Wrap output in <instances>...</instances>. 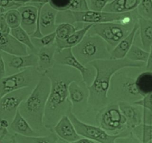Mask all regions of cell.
I'll return each instance as SVG.
<instances>
[{
    "instance_id": "obj_6",
    "label": "cell",
    "mask_w": 152,
    "mask_h": 143,
    "mask_svg": "<svg viewBox=\"0 0 152 143\" xmlns=\"http://www.w3.org/2000/svg\"><path fill=\"white\" fill-rule=\"evenodd\" d=\"M42 74L36 67H29L0 78V97L19 89L27 87L34 88Z\"/></svg>"
},
{
    "instance_id": "obj_34",
    "label": "cell",
    "mask_w": 152,
    "mask_h": 143,
    "mask_svg": "<svg viewBox=\"0 0 152 143\" xmlns=\"http://www.w3.org/2000/svg\"><path fill=\"white\" fill-rule=\"evenodd\" d=\"M72 0H48V3L57 11L69 9Z\"/></svg>"
},
{
    "instance_id": "obj_41",
    "label": "cell",
    "mask_w": 152,
    "mask_h": 143,
    "mask_svg": "<svg viewBox=\"0 0 152 143\" xmlns=\"http://www.w3.org/2000/svg\"><path fill=\"white\" fill-rule=\"evenodd\" d=\"M75 143H97L96 142L93 140L85 138L82 137L77 140L75 141Z\"/></svg>"
},
{
    "instance_id": "obj_21",
    "label": "cell",
    "mask_w": 152,
    "mask_h": 143,
    "mask_svg": "<svg viewBox=\"0 0 152 143\" xmlns=\"http://www.w3.org/2000/svg\"><path fill=\"white\" fill-rule=\"evenodd\" d=\"M9 129L12 132L23 136H43L32 128L27 121L21 115L18 109L10 123Z\"/></svg>"
},
{
    "instance_id": "obj_30",
    "label": "cell",
    "mask_w": 152,
    "mask_h": 143,
    "mask_svg": "<svg viewBox=\"0 0 152 143\" xmlns=\"http://www.w3.org/2000/svg\"><path fill=\"white\" fill-rule=\"evenodd\" d=\"M0 15L4 16L11 29L20 26L21 17L18 9L9 10Z\"/></svg>"
},
{
    "instance_id": "obj_31",
    "label": "cell",
    "mask_w": 152,
    "mask_h": 143,
    "mask_svg": "<svg viewBox=\"0 0 152 143\" xmlns=\"http://www.w3.org/2000/svg\"><path fill=\"white\" fill-rule=\"evenodd\" d=\"M137 9L140 17L152 20V0H140Z\"/></svg>"
},
{
    "instance_id": "obj_19",
    "label": "cell",
    "mask_w": 152,
    "mask_h": 143,
    "mask_svg": "<svg viewBox=\"0 0 152 143\" xmlns=\"http://www.w3.org/2000/svg\"><path fill=\"white\" fill-rule=\"evenodd\" d=\"M138 29L139 25L137 21L129 33L111 50V59H118L126 57L134 44Z\"/></svg>"
},
{
    "instance_id": "obj_11",
    "label": "cell",
    "mask_w": 152,
    "mask_h": 143,
    "mask_svg": "<svg viewBox=\"0 0 152 143\" xmlns=\"http://www.w3.org/2000/svg\"><path fill=\"white\" fill-rule=\"evenodd\" d=\"M55 64L73 68L80 73L83 81L88 86L90 85L95 78L94 68L89 65H85L73 54L72 48H66L56 51L54 55Z\"/></svg>"
},
{
    "instance_id": "obj_33",
    "label": "cell",
    "mask_w": 152,
    "mask_h": 143,
    "mask_svg": "<svg viewBox=\"0 0 152 143\" xmlns=\"http://www.w3.org/2000/svg\"><path fill=\"white\" fill-rule=\"evenodd\" d=\"M113 0H86L89 10L101 11L109 2Z\"/></svg>"
},
{
    "instance_id": "obj_17",
    "label": "cell",
    "mask_w": 152,
    "mask_h": 143,
    "mask_svg": "<svg viewBox=\"0 0 152 143\" xmlns=\"http://www.w3.org/2000/svg\"><path fill=\"white\" fill-rule=\"evenodd\" d=\"M0 38V51L17 56L25 55L29 53L28 47L10 33L1 34Z\"/></svg>"
},
{
    "instance_id": "obj_1",
    "label": "cell",
    "mask_w": 152,
    "mask_h": 143,
    "mask_svg": "<svg viewBox=\"0 0 152 143\" xmlns=\"http://www.w3.org/2000/svg\"><path fill=\"white\" fill-rule=\"evenodd\" d=\"M44 74L49 78L50 89L45 107L43 123L51 130L63 116L72 112L69 88L74 81L82 80L79 72L71 67L55 64Z\"/></svg>"
},
{
    "instance_id": "obj_7",
    "label": "cell",
    "mask_w": 152,
    "mask_h": 143,
    "mask_svg": "<svg viewBox=\"0 0 152 143\" xmlns=\"http://www.w3.org/2000/svg\"><path fill=\"white\" fill-rule=\"evenodd\" d=\"M136 23L125 24L114 22L93 24L87 33L101 37L112 50L129 33Z\"/></svg>"
},
{
    "instance_id": "obj_22",
    "label": "cell",
    "mask_w": 152,
    "mask_h": 143,
    "mask_svg": "<svg viewBox=\"0 0 152 143\" xmlns=\"http://www.w3.org/2000/svg\"><path fill=\"white\" fill-rule=\"evenodd\" d=\"M137 22L138 31L142 48L149 52L152 45V20L140 16Z\"/></svg>"
},
{
    "instance_id": "obj_35",
    "label": "cell",
    "mask_w": 152,
    "mask_h": 143,
    "mask_svg": "<svg viewBox=\"0 0 152 143\" xmlns=\"http://www.w3.org/2000/svg\"><path fill=\"white\" fill-rule=\"evenodd\" d=\"M69 10L73 11H82L89 9L86 0H72Z\"/></svg>"
},
{
    "instance_id": "obj_23",
    "label": "cell",
    "mask_w": 152,
    "mask_h": 143,
    "mask_svg": "<svg viewBox=\"0 0 152 143\" xmlns=\"http://www.w3.org/2000/svg\"><path fill=\"white\" fill-rule=\"evenodd\" d=\"M13 143H63L53 131L48 135L39 136H27L14 133L12 137Z\"/></svg>"
},
{
    "instance_id": "obj_38",
    "label": "cell",
    "mask_w": 152,
    "mask_h": 143,
    "mask_svg": "<svg viewBox=\"0 0 152 143\" xmlns=\"http://www.w3.org/2000/svg\"><path fill=\"white\" fill-rule=\"evenodd\" d=\"M14 2V0H0V13H4L12 8Z\"/></svg>"
},
{
    "instance_id": "obj_3",
    "label": "cell",
    "mask_w": 152,
    "mask_h": 143,
    "mask_svg": "<svg viewBox=\"0 0 152 143\" xmlns=\"http://www.w3.org/2000/svg\"><path fill=\"white\" fill-rule=\"evenodd\" d=\"M49 78L43 74L28 97L20 105L19 111L32 128L41 136L50 134L52 130L44 126L43 118L50 89Z\"/></svg>"
},
{
    "instance_id": "obj_27",
    "label": "cell",
    "mask_w": 152,
    "mask_h": 143,
    "mask_svg": "<svg viewBox=\"0 0 152 143\" xmlns=\"http://www.w3.org/2000/svg\"><path fill=\"white\" fill-rule=\"evenodd\" d=\"M129 11L128 0H113L108 3L102 11L118 13L129 12Z\"/></svg>"
},
{
    "instance_id": "obj_16",
    "label": "cell",
    "mask_w": 152,
    "mask_h": 143,
    "mask_svg": "<svg viewBox=\"0 0 152 143\" xmlns=\"http://www.w3.org/2000/svg\"><path fill=\"white\" fill-rule=\"evenodd\" d=\"M57 11L48 3L44 4L40 9L39 27L43 35L55 32L57 25L56 20Z\"/></svg>"
},
{
    "instance_id": "obj_26",
    "label": "cell",
    "mask_w": 152,
    "mask_h": 143,
    "mask_svg": "<svg viewBox=\"0 0 152 143\" xmlns=\"http://www.w3.org/2000/svg\"><path fill=\"white\" fill-rule=\"evenodd\" d=\"M149 52L134 44L127 53L126 57L135 62L146 63L148 57Z\"/></svg>"
},
{
    "instance_id": "obj_37",
    "label": "cell",
    "mask_w": 152,
    "mask_h": 143,
    "mask_svg": "<svg viewBox=\"0 0 152 143\" xmlns=\"http://www.w3.org/2000/svg\"><path fill=\"white\" fill-rule=\"evenodd\" d=\"M0 34H7L10 33L11 28L5 20L4 16L0 15Z\"/></svg>"
},
{
    "instance_id": "obj_25",
    "label": "cell",
    "mask_w": 152,
    "mask_h": 143,
    "mask_svg": "<svg viewBox=\"0 0 152 143\" xmlns=\"http://www.w3.org/2000/svg\"><path fill=\"white\" fill-rule=\"evenodd\" d=\"M140 90L145 92L152 91V72L145 68L139 73L135 82Z\"/></svg>"
},
{
    "instance_id": "obj_15",
    "label": "cell",
    "mask_w": 152,
    "mask_h": 143,
    "mask_svg": "<svg viewBox=\"0 0 152 143\" xmlns=\"http://www.w3.org/2000/svg\"><path fill=\"white\" fill-rule=\"evenodd\" d=\"M52 129L64 143H75L83 137L78 134L67 115L63 116Z\"/></svg>"
},
{
    "instance_id": "obj_10",
    "label": "cell",
    "mask_w": 152,
    "mask_h": 143,
    "mask_svg": "<svg viewBox=\"0 0 152 143\" xmlns=\"http://www.w3.org/2000/svg\"><path fill=\"white\" fill-rule=\"evenodd\" d=\"M34 88L27 87L8 93L0 97V118L11 123L21 103L28 97Z\"/></svg>"
},
{
    "instance_id": "obj_36",
    "label": "cell",
    "mask_w": 152,
    "mask_h": 143,
    "mask_svg": "<svg viewBox=\"0 0 152 143\" xmlns=\"http://www.w3.org/2000/svg\"><path fill=\"white\" fill-rule=\"evenodd\" d=\"M14 134L9 130V128L0 127V143H13Z\"/></svg>"
},
{
    "instance_id": "obj_24",
    "label": "cell",
    "mask_w": 152,
    "mask_h": 143,
    "mask_svg": "<svg viewBox=\"0 0 152 143\" xmlns=\"http://www.w3.org/2000/svg\"><path fill=\"white\" fill-rule=\"evenodd\" d=\"M10 34L19 42L26 46L31 52L35 54L37 50L34 46L31 37L28 33L20 26L11 29Z\"/></svg>"
},
{
    "instance_id": "obj_20",
    "label": "cell",
    "mask_w": 152,
    "mask_h": 143,
    "mask_svg": "<svg viewBox=\"0 0 152 143\" xmlns=\"http://www.w3.org/2000/svg\"><path fill=\"white\" fill-rule=\"evenodd\" d=\"M93 25L86 23L83 27L76 30L65 39L61 40L56 38L55 42L56 51L72 48L76 46L82 41Z\"/></svg>"
},
{
    "instance_id": "obj_12",
    "label": "cell",
    "mask_w": 152,
    "mask_h": 143,
    "mask_svg": "<svg viewBox=\"0 0 152 143\" xmlns=\"http://www.w3.org/2000/svg\"><path fill=\"white\" fill-rule=\"evenodd\" d=\"M69 98L72 105V112L79 119L89 112L88 86L83 80L74 81L69 88Z\"/></svg>"
},
{
    "instance_id": "obj_5",
    "label": "cell",
    "mask_w": 152,
    "mask_h": 143,
    "mask_svg": "<svg viewBox=\"0 0 152 143\" xmlns=\"http://www.w3.org/2000/svg\"><path fill=\"white\" fill-rule=\"evenodd\" d=\"M72 12L75 24L77 23L95 24L114 22L129 24L136 22L138 17L136 9L131 12L118 13L90 10L72 11Z\"/></svg>"
},
{
    "instance_id": "obj_40",
    "label": "cell",
    "mask_w": 152,
    "mask_h": 143,
    "mask_svg": "<svg viewBox=\"0 0 152 143\" xmlns=\"http://www.w3.org/2000/svg\"><path fill=\"white\" fill-rule=\"evenodd\" d=\"M6 76V65L2 58L0 56V78Z\"/></svg>"
},
{
    "instance_id": "obj_42",
    "label": "cell",
    "mask_w": 152,
    "mask_h": 143,
    "mask_svg": "<svg viewBox=\"0 0 152 143\" xmlns=\"http://www.w3.org/2000/svg\"><path fill=\"white\" fill-rule=\"evenodd\" d=\"M10 123L9 121L4 118L0 119V127L9 128L10 126Z\"/></svg>"
},
{
    "instance_id": "obj_28",
    "label": "cell",
    "mask_w": 152,
    "mask_h": 143,
    "mask_svg": "<svg viewBox=\"0 0 152 143\" xmlns=\"http://www.w3.org/2000/svg\"><path fill=\"white\" fill-rule=\"evenodd\" d=\"M78 29L75 24L62 23L57 25L55 32L56 38L61 40H64Z\"/></svg>"
},
{
    "instance_id": "obj_18",
    "label": "cell",
    "mask_w": 152,
    "mask_h": 143,
    "mask_svg": "<svg viewBox=\"0 0 152 143\" xmlns=\"http://www.w3.org/2000/svg\"><path fill=\"white\" fill-rule=\"evenodd\" d=\"M56 51L55 43L38 50L36 54L38 57L37 65L36 68L38 71L43 74L53 66L55 63L54 55Z\"/></svg>"
},
{
    "instance_id": "obj_32",
    "label": "cell",
    "mask_w": 152,
    "mask_h": 143,
    "mask_svg": "<svg viewBox=\"0 0 152 143\" xmlns=\"http://www.w3.org/2000/svg\"><path fill=\"white\" fill-rule=\"evenodd\" d=\"M56 22L57 25L62 23H69L75 24L72 11L69 9L58 11Z\"/></svg>"
},
{
    "instance_id": "obj_13",
    "label": "cell",
    "mask_w": 152,
    "mask_h": 143,
    "mask_svg": "<svg viewBox=\"0 0 152 143\" xmlns=\"http://www.w3.org/2000/svg\"><path fill=\"white\" fill-rule=\"evenodd\" d=\"M0 56L5 63L6 76L19 72L29 67H36L38 57L35 53H31L22 56L10 54L0 51Z\"/></svg>"
},
{
    "instance_id": "obj_14",
    "label": "cell",
    "mask_w": 152,
    "mask_h": 143,
    "mask_svg": "<svg viewBox=\"0 0 152 143\" xmlns=\"http://www.w3.org/2000/svg\"><path fill=\"white\" fill-rule=\"evenodd\" d=\"M44 4L40 3L36 6L28 2L18 9L21 17L20 26L30 36L36 30L40 10Z\"/></svg>"
},
{
    "instance_id": "obj_4",
    "label": "cell",
    "mask_w": 152,
    "mask_h": 143,
    "mask_svg": "<svg viewBox=\"0 0 152 143\" xmlns=\"http://www.w3.org/2000/svg\"><path fill=\"white\" fill-rule=\"evenodd\" d=\"M72 49L76 58L85 65L95 60L111 59V49L103 39L95 34L87 33Z\"/></svg>"
},
{
    "instance_id": "obj_39",
    "label": "cell",
    "mask_w": 152,
    "mask_h": 143,
    "mask_svg": "<svg viewBox=\"0 0 152 143\" xmlns=\"http://www.w3.org/2000/svg\"><path fill=\"white\" fill-rule=\"evenodd\" d=\"M146 70L152 72V45L150 47L148 60L145 67Z\"/></svg>"
},
{
    "instance_id": "obj_2",
    "label": "cell",
    "mask_w": 152,
    "mask_h": 143,
    "mask_svg": "<svg viewBox=\"0 0 152 143\" xmlns=\"http://www.w3.org/2000/svg\"><path fill=\"white\" fill-rule=\"evenodd\" d=\"M145 63L132 61L126 57L118 59H109L95 60L89 65L96 71L94 79L88 86L89 112L96 113L108 103V94L113 75L118 70L126 68H142Z\"/></svg>"
},
{
    "instance_id": "obj_29",
    "label": "cell",
    "mask_w": 152,
    "mask_h": 143,
    "mask_svg": "<svg viewBox=\"0 0 152 143\" xmlns=\"http://www.w3.org/2000/svg\"><path fill=\"white\" fill-rule=\"evenodd\" d=\"M56 38L55 32L43 35L40 38L31 37L32 41L37 51L42 47L49 46L54 44Z\"/></svg>"
},
{
    "instance_id": "obj_43",
    "label": "cell",
    "mask_w": 152,
    "mask_h": 143,
    "mask_svg": "<svg viewBox=\"0 0 152 143\" xmlns=\"http://www.w3.org/2000/svg\"><path fill=\"white\" fill-rule=\"evenodd\" d=\"M32 0H15V1L25 4L30 1Z\"/></svg>"
},
{
    "instance_id": "obj_8",
    "label": "cell",
    "mask_w": 152,
    "mask_h": 143,
    "mask_svg": "<svg viewBox=\"0 0 152 143\" xmlns=\"http://www.w3.org/2000/svg\"><path fill=\"white\" fill-rule=\"evenodd\" d=\"M118 102H112L96 113V124L111 134L119 133L124 122Z\"/></svg>"
},
{
    "instance_id": "obj_9",
    "label": "cell",
    "mask_w": 152,
    "mask_h": 143,
    "mask_svg": "<svg viewBox=\"0 0 152 143\" xmlns=\"http://www.w3.org/2000/svg\"><path fill=\"white\" fill-rule=\"evenodd\" d=\"M78 134L97 143H114L118 139L122 137V133L111 134L100 127L85 123L80 120L71 112L68 115Z\"/></svg>"
}]
</instances>
